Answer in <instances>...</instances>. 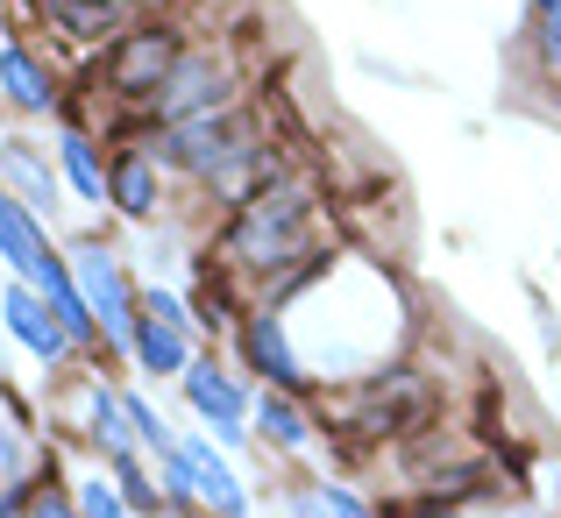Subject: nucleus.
<instances>
[{"instance_id": "obj_1", "label": "nucleus", "mask_w": 561, "mask_h": 518, "mask_svg": "<svg viewBox=\"0 0 561 518\" xmlns=\"http://www.w3.org/2000/svg\"><path fill=\"white\" fill-rule=\"evenodd\" d=\"M306 234H313V192L306 185H256L234 199V220L228 234H220V256H228V270H285L291 256H306Z\"/></svg>"}, {"instance_id": "obj_21", "label": "nucleus", "mask_w": 561, "mask_h": 518, "mask_svg": "<svg viewBox=\"0 0 561 518\" xmlns=\"http://www.w3.org/2000/svg\"><path fill=\"white\" fill-rule=\"evenodd\" d=\"M540 57L561 71V14H540Z\"/></svg>"}, {"instance_id": "obj_6", "label": "nucleus", "mask_w": 561, "mask_h": 518, "mask_svg": "<svg viewBox=\"0 0 561 518\" xmlns=\"http://www.w3.org/2000/svg\"><path fill=\"white\" fill-rule=\"evenodd\" d=\"M242 355L256 362V377H271V391H306V362L291 355V334L277 313H249L242 320Z\"/></svg>"}, {"instance_id": "obj_4", "label": "nucleus", "mask_w": 561, "mask_h": 518, "mask_svg": "<svg viewBox=\"0 0 561 518\" xmlns=\"http://www.w3.org/2000/svg\"><path fill=\"white\" fill-rule=\"evenodd\" d=\"M179 57H185V43H179V28L171 22H142V28H128V36H114V50H107V85L122 100H150L157 85L179 71Z\"/></svg>"}, {"instance_id": "obj_24", "label": "nucleus", "mask_w": 561, "mask_h": 518, "mask_svg": "<svg viewBox=\"0 0 561 518\" xmlns=\"http://www.w3.org/2000/svg\"><path fill=\"white\" fill-rule=\"evenodd\" d=\"M179 518H199V511H179Z\"/></svg>"}, {"instance_id": "obj_11", "label": "nucleus", "mask_w": 561, "mask_h": 518, "mask_svg": "<svg viewBox=\"0 0 561 518\" xmlns=\"http://www.w3.org/2000/svg\"><path fill=\"white\" fill-rule=\"evenodd\" d=\"M107 199L128 220H157V157L150 150H122L107 164Z\"/></svg>"}, {"instance_id": "obj_8", "label": "nucleus", "mask_w": 561, "mask_h": 518, "mask_svg": "<svg viewBox=\"0 0 561 518\" xmlns=\"http://www.w3.org/2000/svg\"><path fill=\"white\" fill-rule=\"evenodd\" d=\"M185 398L199 405V419H214V434L220 440H242V383L234 377H220L214 362H185Z\"/></svg>"}, {"instance_id": "obj_14", "label": "nucleus", "mask_w": 561, "mask_h": 518, "mask_svg": "<svg viewBox=\"0 0 561 518\" xmlns=\"http://www.w3.org/2000/svg\"><path fill=\"white\" fill-rule=\"evenodd\" d=\"M256 434L271 440V448H306V440H313V426H306V412H299V398L291 391H263L256 398Z\"/></svg>"}, {"instance_id": "obj_18", "label": "nucleus", "mask_w": 561, "mask_h": 518, "mask_svg": "<svg viewBox=\"0 0 561 518\" xmlns=\"http://www.w3.org/2000/svg\"><path fill=\"white\" fill-rule=\"evenodd\" d=\"M79 518H128V505L114 497L107 476H93V483H79Z\"/></svg>"}, {"instance_id": "obj_19", "label": "nucleus", "mask_w": 561, "mask_h": 518, "mask_svg": "<svg viewBox=\"0 0 561 518\" xmlns=\"http://www.w3.org/2000/svg\"><path fill=\"white\" fill-rule=\"evenodd\" d=\"M0 518H36V483L14 476L8 491H0Z\"/></svg>"}, {"instance_id": "obj_20", "label": "nucleus", "mask_w": 561, "mask_h": 518, "mask_svg": "<svg viewBox=\"0 0 561 518\" xmlns=\"http://www.w3.org/2000/svg\"><path fill=\"white\" fill-rule=\"evenodd\" d=\"M328 518H377V511L363 505L356 491H334V483H328Z\"/></svg>"}, {"instance_id": "obj_3", "label": "nucleus", "mask_w": 561, "mask_h": 518, "mask_svg": "<svg viewBox=\"0 0 561 518\" xmlns=\"http://www.w3.org/2000/svg\"><path fill=\"white\" fill-rule=\"evenodd\" d=\"M228 107H234V71L220 65L214 50H185L179 71H171V79L157 85L150 100H142V114H150L157 128L206 122V114H228Z\"/></svg>"}, {"instance_id": "obj_17", "label": "nucleus", "mask_w": 561, "mask_h": 518, "mask_svg": "<svg viewBox=\"0 0 561 518\" xmlns=\"http://www.w3.org/2000/svg\"><path fill=\"white\" fill-rule=\"evenodd\" d=\"M114 476H122V491H128V511H157L164 505V491L150 483V469H142L136 454H114Z\"/></svg>"}, {"instance_id": "obj_13", "label": "nucleus", "mask_w": 561, "mask_h": 518, "mask_svg": "<svg viewBox=\"0 0 561 518\" xmlns=\"http://www.w3.org/2000/svg\"><path fill=\"white\" fill-rule=\"evenodd\" d=\"M0 185H14L22 192V206L28 214H50V199H57V177L36 164V150H28V142H8V150H0Z\"/></svg>"}, {"instance_id": "obj_5", "label": "nucleus", "mask_w": 561, "mask_h": 518, "mask_svg": "<svg viewBox=\"0 0 561 518\" xmlns=\"http://www.w3.org/2000/svg\"><path fill=\"white\" fill-rule=\"evenodd\" d=\"M71 263H79V270H71V277H79V291H85V306H93L100 334L128 348V334H136V313H142V306H136L142 291H128L122 263H114V256H107V249H100V242H85V249H79V256H71Z\"/></svg>"}, {"instance_id": "obj_15", "label": "nucleus", "mask_w": 561, "mask_h": 518, "mask_svg": "<svg viewBox=\"0 0 561 518\" xmlns=\"http://www.w3.org/2000/svg\"><path fill=\"white\" fill-rule=\"evenodd\" d=\"M57 157H65V177H71V192H79V199H107V164H100L93 136H79V128H71V136L57 142Z\"/></svg>"}, {"instance_id": "obj_9", "label": "nucleus", "mask_w": 561, "mask_h": 518, "mask_svg": "<svg viewBox=\"0 0 561 518\" xmlns=\"http://www.w3.org/2000/svg\"><path fill=\"white\" fill-rule=\"evenodd\" d=\"M8 327H14V342H22V348H36L43 362H57V355L71 348L65 320L50 313V299H43L36 285H14V291H8Z\"/></svg>"}, {"instance_id": "obj_26", "label": "nucleus", "mask_w": 561, "mask_h": 518, "mask_svg": "<svg viewBox=\"0 0 561 518\" xmlns=\"http://www.w3.org/2000/svg\"><path fill=\"white\" fill-rule=\"evenodd\" d=\"M128 518H136V511H128Z\"/></svg>"}, {"instance_id": "obj_7", "label": "nucleus", "mask_w": 561, "mask_h": 518, "mask_svg": "<svg viewBox=\"0 0 561 518\" xmlns=\"http://www.w3.org/2000/svg\"><path fill=\"white\" fill-rule=\"evenodd\" d=\"M179 462H185V476H192V497H199L206 511H220V518H242L249 511V497H242V483H234V469L220 462L214 448H206L199 434L179 440Z\"/></svg>"}, {"instance_id": "obj_25", "label": "nucleus", "mask_w": 561, "mask_h": 518, "mask_svg": "<svg viewBox=\"0 0 561 518\" xmlns=\"http://www.w3.org/2000/svg\"><path fill=\"white\" fill-rule=\"evenodd\" d=\"M434 518H455V511H434Z\"/></svg>"}, {"instance_id": "obj_10", "label": "nucleus", "mask_w": 561, "mask_h": 518, "mask_svg": "<svg viewBox=\"0 0 561 518\" xmlns=\"http://www.w3.org/2000/svg\"><path fill=\"white\" fill-rule=\"evenodd\" d=\"M128 355H136L150 377H185V362H192V334H185V327H171V320H157V313H136Z\"/></svg>"}, {"instance_id": "obj_22", "label": "nucleus", "mask_w": 561, "mask_h": 518, "mask_svg": "<svg viewBox=\"0 0 561 518\" xmlns=\"http://www.w3.org/2000/svg\"><path fill=\"white\" fill-rule=\"evenodd\" d=\"M14 462H22V448H14V440H8V426H0V469H14Z\"/></svg>"}, {"instance_id": "obj_23", "label": "nucleus", "mask_w": 561, "mask_h": 518, "mask_svg": "<svg viewBox=\"0 0 561 518\" xmlns=\"http://www.w3.org/2000/svg\"><path fill=\"white\" fill-rule=\"evenodd\" d=\"M534 8H540V14H561V0H534Z\"/></svg>"}, {"instance_id": "obj_16", "label": "nucleus", "mask_w": 561, "mask_h": 518, "mask_svg": "<svg viewBox=\"0 0 561 518\" xmlns=\"http://www.w3.org/2000/svg\"><path fill=\"white\" fill-rule=\"evenodd\" d=\"M43 14H50L65 36H79V43H93V36H107L122 14H114V0H43Z\"/></svg>"}, {"instance_id": "obj_12", "label": "nucleus", "mask_w": 561, "mask_h": 518, "mask_svg": "<svg viewBox=\"0 0 561 518\" xmlns=\"http://www.w3.org/2000/svg\"><path fill=\"white\" fill-rule=\"evenodd\" d=\"M0 93H8L22 114H43V107H57V85H50V71H43L28 50H0Z\"/></svg>"}, {"instance_id": "obj_2", "label": "nucleus", "mask_w": 561, "mask_h": 518, "mask_svg": "<svg viewBox=\"0 0 561 518\" xmlns=\"http://www.w3.org/2000/svg\"><path fill=\"white\" fill-rule=\"evenodd\" d=\"M426 383L412 377V369H377V377H363L356 391H342V398H328V419L342 426V434H356V440H398V434H412V426L426 419Z\"/></svg>"}]
</instances>
